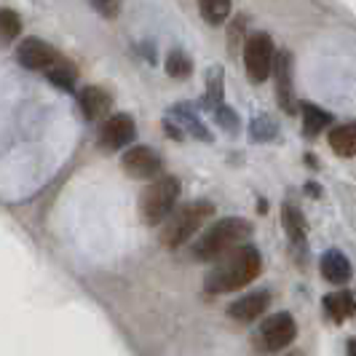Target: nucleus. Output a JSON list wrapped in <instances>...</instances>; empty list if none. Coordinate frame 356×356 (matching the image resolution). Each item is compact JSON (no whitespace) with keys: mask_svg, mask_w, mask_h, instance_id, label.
Returning <instances> with one entry per match:
<instances>
[{"mask_svg":"<svg viewBox=\"0 0 356 356\" xmlns=\"http://www.w3.org/2000/svg\"><path fill=\"white\" fill-rule=\"evenodd\" d=\"M179 179L172 175L156 177L140 193V220L145 225H163L166 217L177 209Z\"/></svg>","mask_w":356,"mask_h":356,"instance_id":"4","label":"nucleus"},{"mask_svg":"<svg viewBox=\"0 0 356 356\" xmlns=\"http://www.w3.org/2000/svg\"><path fill=\"white\" fill-rule=\"evenodd\" d=\"M214 121H217V126H222L228 134H238V115H236V110H231L228 105H220L217 110H214Z\"/></svg>","mask_w":356,"mask_h":356,"instance_id":"25","label":"nucleus"},{"mask_svg":"<svg viewBox=\"0 0 356 356\" xmlns=\"http://www.w3.org/2000/svg\"><path fill=\"white\" fill-rule=\"evenodd\" d=\"M244 70L252 83H266L273 72V59H276V49H273V38L268 33H250L244 40Z\"/></svg>","mask_w":356,"mask_h":356,"instance_id":"6","label":"nucleus"},{"mask_svg":"<svg viewBox=\"0 0 356 356\" xmlns=\"http://www.w3.org/2000/svg\"><path fill=\"white\" fill-rule=\"evenodd\" d=\"M298 338V324L292 319V314L279 311L273 316L263 319V324L257 327L252 346L257 354H279L286 346H292V340Z\"/></svg>","mask_w":356,"mask_h":356,"instance_id":"5","label":"nucleus"},{"mask_svg":"<svg viewBox=\"0 0 356 356\" xmlns=\"http://www.w3.org/2000/svg\"><path fill=\"white\" fill-rule=\"evenodd\" d=\"M121 169L134 179H156V177H161L163 161H161V156L153 147H147V145H134V147L124 150V156H121Z\"/></svg>","mask_w":356,"mask_h":356,"instance_id":"8","label":"nucleus"},{"mask_svg":"<svg viewBox=\"0 0 356 356\" xmlns=\"http://www.w3.org/2000/svg\"><path fill=\"white\" fill-rule=\"evenodd\" d=\"M305 193H308V196H314V198H319L321 188H319V185H314V182H308V185H305Z\"/></svg>","mask_w":356,"mask_h":356,"instance_id":"28","label":"nucleus"},{"mask_svg":"<svg viewBox=\"0 0 356 356\" xmlns=\"http://www.w3.org/2000/svg\"><path fill=\"white\" fill-rule=\"evenodd\" d=\"M300 110H303V134L308 140L319 137L327 126L332 129V115H330L327 110L311 105V102H300Z\"/></svg>","mask_w":356,"mask_h":356,"instance_id":"18","label":"nucleus"},{"mask_svg":"<svg viewBox=\"0 0 356 356\" xmlns=\"http://www.w3.org/2000/svg\"><path fill=\"white\" fill-rule=\"evenodd\" d=\"M94 11H99V14L107 19H115L118 11H121V6H118V3H94Z\"/></svg>","mask_w":356,"mask_h":356,"instance_id":"27","label":"nucleus"},{"mask_svg":"<svg viewBox=\"0 0 356 356\" xmlns=\"http://www.w3.org/2000/svg\"><path fill=\"white\" fill-rule=\"evenodd\" d=\"M263 270V257L257 247L252 244H241L236 250L225 252L220 260H214L212 270L204 279V289L209 295H228V292H238L247 284H252Z\"/></svg>","mask_w":356,"mask_h":356,"instance_id":"1","label":"nucleus"},{"mask_svg":"<svg viewBox=\"0 0 356 356\" xmlns=\"http://www.w3.org/2000/svg\"><path fill=\"white\" fill-rule=\"evenodd\" d=\"M270 305V292L268 289H257V292H250L238 300H233L228 305V316L238 324H250V321H257Z\"/></svg>","mask_w":356,"mask_h":356,"instance_id":"11","label":"nucleus"},{"mask_svg":"<svg viewBox=\"0 0 356 356\" xmlns=\"http://www.w3.org/2000/svg\"><path fill=\"white\" fill-rule=\"evenodd\" d=\"M166 72L172 75V78H188L191 72H193V62H191V56L185 51H175L166 54Z\"/></svg>","mask_w":356,"mask_h":356,"instance_id":"23","label":"nucleus"},{"mask_svg":"<svg viewBox=\"0 0 356 356\" xmlns=\"http://www.w3.org/2000/svg\"><path fill=\"white\" fill-rule=\"evenodd\" d=\"M247 19H250V17H236V19H233V27L228 30V51H231V54L238 51V46L244 49V40L250 38V33H247Z\"/></svg>","mask_w":356,"mask_h":356,"instance_id":"24","label":"nucleus"},{"mask_svg":"<svg viewBox=\"0 0 356 356\" xmlns=\"http://www.w3.org/2000/svg\"><path fill=\"white\" fill-rule=\"evenodd\" d=\"M282 225H284L289 244L298 247V250H305V233H308V225H305L303 212H300L292 201H284V204H282Z\"/></svg>","mask_w":356,"mask_h":356,"instance_id":"14","label":"nucleus"},{"mask_svg":"<svg viewBox=\"0 0 356 356\" xmlns=\"http://www.w3.org/2000/svg\"><path fill=\"white\" fill-rule=\"evenodd\" d=\"M273 81H276V97L284 113L295 115V94H292V54L279 51L273 59Z\"/></svg>","mask_w":356,"mask_h":356,"instance_id":"10","label":"nucleus"},{"mask_svg":"<svg viewBox=\"0 0 356 356\" xmlns=\"http://www.w3.org/2000/svg\"><path fill=\"white\" fill-rule=\"evenodd\" d=\"M22 33V19L11 8H0V49L8 46L11 40H17Z\"/></svg>","mask_w":356,"mask_h":356,"instance_id":"22","label":"nucleus"},{"mask_svg":"<svg viewBox=\"0 0 356 356\" xmlns=\"http://www.w3.org/2000/svg\"><path fill=\"white\" fill-rule=\"evenodd\" d=\"M198 14H201V19L207 24L220 27L233 14V6L228 0H204V3H198Z\"/></svg>","mask_w":356,"mask_h":356,"instance_id":"21","label":"nucleus"},{"mask_svg":"<svg viewBox=\"0 0 356 356\" xmlns=\"http://www.w3.org/2000/svg\"><path fill=\"white\" fill-rule=\"evenodd\" d=\"M324 311L335 324H340V321H346L348 316L356 314V295L348 289L330 292V295H324Z\"/></svg>","mask_w":356,"mask_h":356,"instance_id":"16","label":"nucleus"},{"mask_svg":"<svg viewBox=\"0 0 356 356\" xmlns=\"http://www.w3.org/2000/svg\"><path fill=\"white\" fill-rule=\"evenodd\" d=\"M252 233V222L244 217H225L217 220L214 225H209L207 231L201 233L196 244H193V257L201 263L209 260H220L225 252L241 247V241Z\"/></svg>","mask_w":356,"mask_h":356,"instance_id":"3","label":"nucleus"},{"mask_svg":"<svg viewBox=\"0 0 356 356\" xmlns=\"http://www.w3.org/2000/svg\"><path fill=\"white\" fill-rule=\"evenodd\" d=\"M17 59L22 67L27 70H49L51 65H56L62 59V54L56 51L54 46H49L46 40L40 38H24L17 46Z\"/></svg>","mask_w":356,"mask_h":356,"instance_id":"9","label":"nucleus"},{"mask_svg":"<svg viewBox=\"0 0 356 356\" xmlns=\"http://www.w3.org/2000/svg\"><path fill=\"white\" fill-rule=\"evenodd\" d=\"M46 78L51 81L56 89L72 91L75 89V83H78V70H75V65H72L70 59L62 56L56 65H51V67L46 70Z\"/></svg>","mask_w":356,"mask_h":356,"instance_id":"20","label":"nucleus"},{"mask_svg":"<svg viewBox=\"0 0 356 356\" xmlns=\"http://www.w3.org/2000/svg\"><path fill=\"white\" fill-rule=\"evenodd\" d=\"M348 356H356V338H348V346H346Z\"/></svg>","mask_w":356,"mask_h":356,"instance_id":"29","label":"nucleus"},{"mask_svg":"<svg viewBox=\"0 0 356 356\" xmlns=\"http://www.w3.org/2000/svg\"><path fill=\"white\" fill-rule=\"evenodd\" d=\"M327 143L332 147V153L340 159H354L356 156V121L338 124L327 131Z\"/></svg>","mask_w":356,"mask_h":356,"instance_id":"15","label":"nucleus"},{"mask_svg":"<svg viewBox=\"0 0 356 356\" xmlns=\"http://www.w3.org/2000/svg\"><path fill=\"white\" fill-rule=\"evenodd\" d=\"M212 214H214V204L212 201H204V198L188 201V204L177 207L175 212L166 217V222L161 225V236H159L161 244L166 250H179L182 244H188L207 225V220Z\"/></svg>","mask_w":356,"mask_h":356,"instance_id":"2","label":"nucleus"},{"mask_svg":"<svg viewBox=\"0 0 356 356\" xmlns=\"http://www.w3.org/2000/svg\"><path fill=\"white\" fill-rule=\"evenodd\" d=\"M169 121H172V124H177V126H182L188 134H193V137H196V140H201V143H212V134L204 129V124L198 121V115L188 105H175V107H172Z\"/></svg>","mask_w":356,"mask_h":356,"instance_id":"17","label":"nucleus"},{"mask_svg":"<svg viewBox=\"0 0 356 356\" xmlns=\"http://www.w3.org/2000/svg\"><path fill=\"white\" fill-rule=\"evenodd\" d=\"M319 270L330 284H338V286L348 284V282H351V273H354V270H351V263H348V257L338 250H327L324 254H321Z\"/></svg>","mask_w":356,"mask_h":356,"instance_id":"12","label":"nucleus"},{"mask_svg":"<svg viewBox=\"0 0 356 356\" xmlns=\"http://www.w3.org/2000/svg\"><path fill=\"white\" fill-rule=\"evenodd\" d=\"M276 124L270 121V118H266V115H260L257 121H252V140H257V143H263V140H273L276 137Z\"/></svg>","mask_w":356,"mask_h":356,"instance_id":"26","label":"nucleus"},{"mask_svg":"<svg viewBox=\"0 0 356 356\" xmlns=\"http://www.w3.org/2000/svg\"><path fill=\"white\" fill-rule=\"evenodd\" d=\"M284 356H303V351H298V348H295V351H286Z\"/></svg>","mask_w":356,"mask_h":356,"instance_id":"30","label":"nucleus"},{"mask_svg":"<svg viewBox=\"0 0 356 356\" xmlns=\"http://www.w3.org/2000/svg\"><path fill=\"white\" fill-rule=\"evenodd\" d=\"M78 105H81V113H83L86 121H99L102 115L110 113L113 97L105 89H99V86H86L78 94Z\"/></svg>","mask_w":356,"mask_h":356,"instance_id":"13","label":"nucleus"},{"mask_svg":"<svg viewBox=\"0 0 356 356\" xmlns=\"http://www.w3.org/2000/svg\"><path fill=\"white\" fill-rule=\"evenodd\" d=\"M134 137H137L134 118L129 113H115L107 121H102L99 134H97V143H99V147L105 153H115V150H124L126 145L134 143Z\"/></svg>","mask_w":356,"mask_h":356,"instance_id":"7","label":"nucleus"},{"mask_svg":"<svg viewBox=\"0 0 356 356\" xmlns=\"http://www.w3.org/2000/svg\"><path fill=\"white\" fill-rule=\"evenodd\" d=\"M225 72L222 67H212V70L207 72V91H204V97H201V107L204 110H217V107L222 105V91H225Z\"/></svg>","mask_w":356,"mask_h":356,"instance_id":"19","label":"nucleus"}]
</instances>
